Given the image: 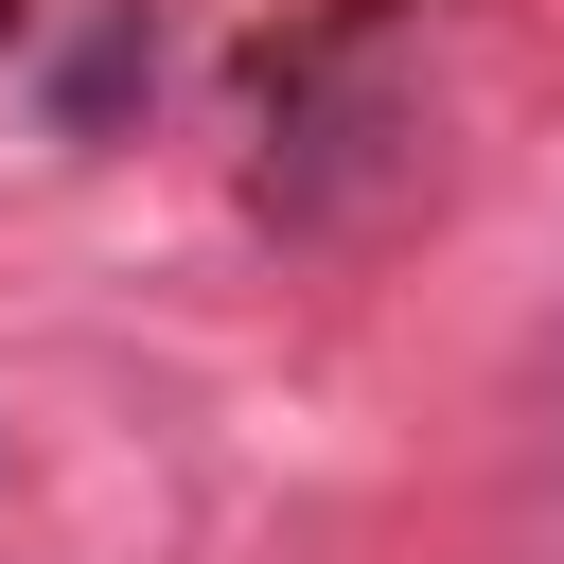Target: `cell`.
<instances>
[{
    "label": "cell",
    "mask_w": 564,
    "mask_h": 564,
    "mask_svg": "<svg viewBox=\"0 0 564 564\" xmlns=\"http://www.w3.org/2000/svg\"><path fill=\"white\" fill-rule=\"evenodd\" d=\"M141 88H159V0H106V18L70 35V70H53V123H70V141H106Z\"/></svg>",
    "instance_id": "obj_1"
}]
</instances>
